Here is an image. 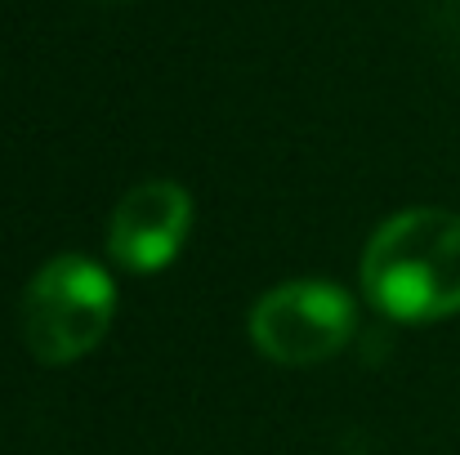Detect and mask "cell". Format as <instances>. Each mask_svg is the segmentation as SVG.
Wrapping results in <instances>:
<instances>
[{
    "mask_svg": "<svg viewBox=\"0 0 460 455\" xmlns=\"http://www.w3.org/2000/svg\"><path fill=\"white\" fill-rule=\"evenodd\" d=\"M192 228V197L174 179H148L130 188L108 219V255L126 273L165 268Z\"/></svg>",
    "mask_w": 460,
    "mask_h": 455,
    "instance_id": "cell-4",
    "label": "cell"
},
{
    "mask_svg": "<svg viewBox=\"0 0 460 455\" xmlns=\"http://www.w3.org/2000/svg\"><path fill=\"white\" fill-rule=\"evenodd\" d=\"M367 300L394 321H443L460 312V214L416 206L376 228L362 255Z\"/></svg>",
    "mask_w": 460,
    "mask_h": 455,
    "instance_id": "cell-1",
    "label": "cell"
},
{
    "mask_svg": "<svg viewBox=\"0 0 460 455\" xmlns=\"http://www.w3.org/2000/svg\"><path fill=\"white\" fill-rule=\"evenodd\" d=\"M112 317V277L85 255H54L22 291V344L40 366H67L103 344Z\"/></svg>",
    "mask_w": 460,
    "mask_h": 455,
    "instance_id": "cell-2",
    "label": "cell"
},
{
    "mask_svg": "<svg viewBox=\"0 0 460 455\" xmlns=\"http://www.w3.org/2000/svg\"><path fill=\"white\" fill-rule=\"evenodd\" d=\"M246 330L264 357L282 366H313L335 357L353 339L358 308L349 291L331 282H282L255 300Z\"/></svg>",
    "mask_w": 460,
    "mask_h": 455,
    "instance_id": "cell-3",
    "label": "cell"
}]
</instances>
